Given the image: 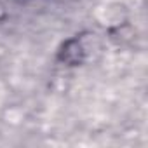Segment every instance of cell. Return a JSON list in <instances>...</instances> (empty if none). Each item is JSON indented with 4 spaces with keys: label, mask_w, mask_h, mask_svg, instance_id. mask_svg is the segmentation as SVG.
Wrapping results in <instances>:
<instances>
[{
    "label": "cell",
    "mask_w": 148,
    "mask_h": 148,
    "mask_svg": "<svg viewBox=\"0 0 148 148\" xmlns=\"http://www.w3.org/2000/svg\"><path fill=\"white\" fill-rule=\"evenodd\" d=\"M58 59L61 63L68 64V66H79V64H82L84 59H86V51H84V45H82L80 38L79 37H73V38L66 40L61 45L59 52H58Z\"/></svg>",
    "instance_id": "6da1fadb"
}]
</instances>
